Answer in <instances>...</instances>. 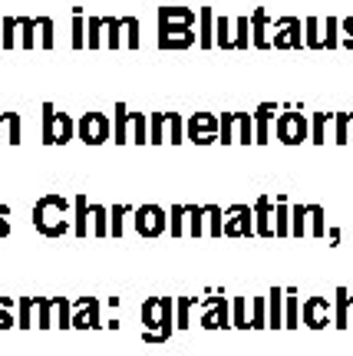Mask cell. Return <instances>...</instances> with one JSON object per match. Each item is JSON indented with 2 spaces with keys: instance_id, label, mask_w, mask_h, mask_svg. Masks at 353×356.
Wrapping results in <instances>:
<instances>
[{
  "instance_id": "6da1fadb",
  "label": "cell",
  "mask_w": 353,
  "mask_h": 356,
  "mask_svg": "<svg viewBox=\"0 0 353 356\" xmlns=\"http://www.w3.org/2000/svg\"><path fill=\"white\" fill-rule=\"evenodd\" d=\"M172 310L175 304L168 300V297H152L142 304V323H146V340L149 343H162L172 337V327H175V320H172Z\"/></svg>"
},
{
  "instance_id": "7a4b0ae2",
  "label": "cell",
  "mask_w": 353,
  "mask_h": 356,
  "mask_svg": "<svg viewBox=\"0 0 353 356\" xmlns=\"http://www.w3.org/2000/svg\"><path fill=\"white\" fill-rule=\"evenodd\" d=\"M274 139L284 145H301L311 139V119L304 113H294V106L284 102L281 113L274 115Z\"/></svg>"
},
{
  "instance_id": "3957f363",
  "label": "cell",
  "mask_w": 353,
  "mask_h": 356,
  "mask_svg": "<svg viewBox=\"0 0 353 356\" xmlns=\"http://www.w3.org/2000/svg\"><path fill=\"white\" fill-rule=\"evenodd\" d=\"M66 202L60 198V195H50V198H43V202L37 204V211H33V221H37V228L43 231V234H63L66 231Z\"/></svg>"
},
{
  "instance_id": "277c9868",
  "label": "cell",
  "mask_w": 353,
  "mask_h": 356,
  "mask_svg": "<svg viewBox=\"0 0 353 356\" xmlns=\"http://www.w3.org/2000/svg\"><path fill=\"white\" fill-rule=\"evenodd\" d=\"M301 327H311V330L334 327V304L327 297H307L301 304Z\"/></svg>"
},
{
  "instance_id": "5b68a950",
  "label": "cell",
  "mask_w": 353,
  "mask_h": 356,
  "mask_svg": "<svg viewBox=\"0 0 353 356\" xmlns=\"http://www.w3.org/2000/svg\"><path fill=\"white\" fill-rule=\"evenodd\" d=\"M225 238H251L254 234V211L251 204H231L225 208Z\"/></svg>"
},
{
  "instance_id": "8992f818",
  "label": "cell",
  "mask_w": 353,
  "mask_h": 356,
  "mask_svg": "<svg viewBox=\"0 0 353 356\" xmlns=\"http://www.w3.org/2000/svg\"><path fill=\"white\" fill-rule=\"evenodd\" d=\"M159 47L162 50H189L191 43H195V30H191L189 24H172V20H162L159 17Z\"/></svg>"
},
{
  "instance_id": "52a82bcc",
  "label": "cell",
  "mask_w": 353,
  "mask_h": 356,
  "mask_svg": "<svg viewBox=\"0 0 353 356\" xmlns=\"http://www.w3.org/2000/svg\"><path fill=\"white\" fill-rule=\"evenodd\" d=\"M274 26H278V33L271 37V47H274V50H301L304 47V20H297V17H281Z\"/></svg>"
},
{
  "instance_id": "ba28073f",
  "label": "cell",
  "mask_w": 353,
  "mask_h": 356,
  "mask_svg": "<svg viewBox=\"0 0 353 356\" xmlns=\"http://www.w3.org/2000/svg\"><path fill=\"white\" fill-rule=\"evenodd\" d=\"M168 228V218L159 204H142L136 208V231H139L142 238H159L162 231Z\"/></svg>"
},
{
  "instance_id": "9c48e42d",
  "label": "cell",
  "mask_w": 353,
  "mask_h": 356,
  "mask_svg": "<svg viewBox=\"0 0 353 356\" xmlns=\"http://www.w3.org/2000/svg\"><path fill=\"white\" fill-rule=\"evenodd\" d=\"M185 136H189L195 145H208V142H218V115L214 113H195L185 126Z\"/></svg>"
},
{
  "instance_id": "30bf717a",
  "label": "cell",
  "mask_w": 353,
  "mask_h": 356,
  "mask_svg": "<svg viewBox=\"0 0 353 356\" xmlns=\"http://www.w3.org/2000/svg\"><path fill=\"white\" fill-rule=\"evenodd\" d=\"M109 132H113V126H109V119L102 113H86L79 119V139L86 145H102L109 139Z\"/></svg>"
},
{
  "instance_id": "8fae6325",
  "label": "cell",
  "mask_w": 353,
  "mask_h": 356,
  "mask_svg": "<svg viewBox=\"0 0 353 356\" xmlns=\"http://www.w3.org/2000/svg\"><path fill=\"white\" fill-rule=\"evenodd\" d=\"M43 113H47L43 139H47V142H70V136H73V119H70V115H63V113H56L53 106H47Z\"/></svg>"
},
{
  "instance_id": "7c38bea8",
  "label": "cell",
  "mask_w": 353,
  "mask_h": 356,
  "mask_svg": "<svg viewBox=\"0 0 353 356\" xmlns=\"http://www.w3.org/2000/svg\"><path fill=\"white\" fill-rule=\"evenodd\" d=\"M278 113H281L278 102H261V106L251 113L254 142H258V145H267V142H271V122H274V115H278Z\"/></svg>"
},
{
  "instance_id": "4fadbf2b",
  "label": "cell",
  "mask_w": 353,
  "mask_h": 356,
  "mask_svg": "<svg viewBox=\"0 0 353 356\" xmlns=\"http://www.w3.org/2000/svg\"><path fill=\"white\" fill-rule=\"evenodd\" d=\"M198 323H202L205 330H228L231 327V300L228 297H214V304L205 307Z\"/></svg>"
},
{
  "instance_id": "5bb4252c",
  "label": "cell",
  "mask_w": 353,
  "mask_h": 356,
  "mask_svg": "<svg viewBox=\"0 0 353 356\" xmlns=\"http://www.w3.org/2000/svg\"><path fill=\"white\" fill-rule=\"evenodd\" d=\"M251 211H254V234L274 238V202H271V195L261 191V198L251 204Z\"/></svg>"
},
{
  "instance_id": "9a60e30c",
  "label": "cell",
  "mask_w": 353,
  "mask_h": 356,
  "mask_svg": "<svg viewBox=\"0 0 353 356\" xmlns=\"http://www.w3.org/2000/svg\"><path fill=\"white\" fill-rule=\"evenodd\" d=\"M251 47H258V50H271V37H267V10L265 7H254L251 10Z\"/></svg>"
},
{
  "instance_id": "2e32d148",
  "label": "cell",
  "mask_w": 353,
  "mask_h": 356,
  "mask_svg": "<svg viewBox=\"0 0 353 356\" xmlns=\"http://www.w3.org/2000/svg\"><path fill=\"white\" fill-rule=\"evenodd\" d=\"M267 327H271V330H281V327H284V291H281V287H271V291H267Z\"/></svg>"
},
{
  "instance_id": "e0dca14e",
  "label": "cell",
  "mask_w": 353,
  "mask_h": 356,
  "mask_svg": "<svg viewBox=\"0 0 353 356\" xmlns=\"http://www.w3.org/2000/svg\"><path fill=\"white\" fill-rule=\"evenodd\" d=\"M274 238H288L290 234V204L288 195H274Z\"/></svg>"
},
{
  "instance_id": "ac0fdd59",
  "label": "cell",
  "mask_w": 353,
  "mask_h": 356,
  "mask_svg": "<svg viewBox=\"0 0 353 356\" xmlns=\"http://www.w3.org/2000/svg\"><path fill=\"white\" fill-rule=\"evenodd\" d=\"M334 297H337V300H334V327H337V330H347V327H350V291H347V287H337Z\"/></svg>"
},
{
  "instance_id": "d6986e66",
  "label": "cell",
  "mask_w": 353,
  "mask_h": 356,
  "mask_svg": "<svg viewBox=\"0 0 353 356\" xmlns=\"http://www.w3.org/2000/svg\"><path fill=\"white\" fill-rule=\"evenodd\" d=\"M304 47L324 50V24H320L317 17H307V20H304Z\"/></svg>"
},
{
  "instance_id": "ffe728a7",
  "label": "cell",
  "mask_w": 353,
  "mask_h": 356,
  "mask_svg": "<svg viewBox=\"0 0 353 356\" xmlns=\"http://www.w3.org/2000/svg\"><path fill=\"white\" fill-rule=\"evenodd\" d=\"M284 327H288V330L301 327V300H297V291H294V287L284 293Z\"/></svg>"
},
{
  "instance_id": "44dd1931",
  "label": "cell",
  "mask_w": 353,
  "mask_h": 356,
  "mask_svg": "<svg viewBox=\"0 0 353 356\" xmlns=\"http://www.w3.org/2000/svg\"><path fill=\"white\" fill-rule=\"evenodd\" d=\"M307 234H314V238H327L324 204H307Z\"/></svg>"
},
{
  "instance_id": "7402d4cb",
  "label": "cell",
  "mask_w": 353,
  "mask_h": 356,
  "mask_svg": "<svg viewBox=\"0 0 353 356\" xmlns=\"http://www.w3.org/2000/svg\"><path fill=\"white\" fill-rule=\"evenodd\" d=\"M248 314H251V297H235L231 300V327L248 330Z\"/></svg>"
},
{
  "instance_id": "603a6c76",
  "label": "cell",
  "mask_w": 353,
  "mask_h": 356,
  "mask_svg": "<svg viewBox=\"0 0 353 356\" xmlns=\"http://www.w3.org/2000/svg\"><path fill=\"white\" fill-rule=\"evenodd\" d=\"M267 327V297H251V314H248V330Z\"/></svg>"
},
{
  "instance_id": "cb8c5ba5",
  "label": "cell",
  "mask_w": 353,
  "mask_h": 356,
  "mask_svg": "<svg viewBox=\"0 0 353 356\" xmlns=\"http://www.w3.org/2000/svg\"><path fill=\"white\" fill-rule=\"evenodd\" d=\"M330 122H334V113H314V119H311V139H314V145L327 142V126Z\"/></svg>"
},
{
  "instance_id": "d4e9b609",
  "label": "cell",
  "mask_w": 353,
  "mask_h": 356,
  "mask_svg": "<svg viewBox=\"0 0 353 356\" xmlns=\"http://www.w3.org/2000/svg\"><path fill=\"white\" fill-rule=\"evenodd\" d=\"M198 20H202V37H198V43L208 50V47H214V13H212V7H202V10H198Z\"/></svg>"
},
{
  "instance_id": "484cf974",
  "label": "cell",
  "mask_w": 353,
  "mask_h": 356,
  "mask_svg": "<svg viewBox=\"0 0 353 356\" xmlns=\"http://www.w3.org/2000/svg\"><path fill=\"white\" fill-rule=\"evenodd\" d=\"M228 30H231V20H228V17H214V43H218L221 50H235V37H231Z\"/></svg>"
},
{
  "instance_id": "4316f807",
  "label": "cell",
  "mask_w": 353,
  "mask_h": 356,
  "mask_svg": "<svg viewBox=\"0 0 353 356\" xmlns=\"http://www.w3.org/2000/svg\"><path fill=\"white\" fill-rule=\"evenodd\" d=\"M290 234L294 238L307 234V204H290Z\"/></svg>"
},
{
  "instance_id": "83f0119b",
  "label": "cell",
  "mask_w": 353,
  "mask_h": 356,
  "mask_svg": "<svg viewBox=\"0 0 353 356\" xmlns=\"http://www.w3.org/2000/svg\"><path fill=\"white\" fill-rule=\"evenodd\" d=\"M235 129H238V142H241V145H251V142H254L251 113H235Z\"/></svg>"
},
{
  "instance_id": "f1b7e54d",
  "label": "cell",
  "mask_w": 353,
  "mask_h": 356,
  "mask_svg": "<svg viewBox=\"0 0 353 356\" xmlns=\"http://www.w3.org/2000/svg\"><path fill=\"white\" fill-rule=\"evenodd\" d=\"M205 218H208V234H212V238H221V231H225V208L208 204V208H205Z\"/></svg>"
},
{
  "instance_id": "f546056e",
  "label": "cell",
  "mask_w": 353,
  "mask_h": 356,
  "mask_svg": "<svg viewBox=\"0 0 353 356\" xmlns=\"http://www.w3.org/2000/svg\"><path fill=\"white\" fill-rule=\"evenodd\" d=\"M334 142L337 145L350 142V113H334Z\"/></svg>"
},
{
  "instance_id": "4dcf8cb0",
  "label": "cell",
  "mask_w": 353,
  "mask_h": 356,
  "mask_svg": "<svg viewBox=\"0 0 353 356\" xmlns=\"http://www.w3.org/2000/svg\"><path fill=\"white\" fill-rule=\"evenodd\" d=\"M235 50H248L251 47V20L248 17H235Z\"/></svg>"
},
{
  "instance_id": "1f68e13d",
  "label": "cell",
  "mask_w": 353,
  "mask_h": 356,
  "mask_svg": "<svg viewBox=\"0 0 353 356\" xmlns=\"http://www.w3.org/2000/svg\"><path fill=\"white\" fill-rule=\"evenodd\" d=\"M76 327H100V304L96 300L83 304V310L76 314Z\"/></svg>"
},
{
  "instance_id": "d6a6232c",
  "label": "cell",
  "mask_w": 353,
  "mask_h": 356,
  "mask_svg": "<svg viewBox=\"0 0 353 356\" xmlns=\"http://www.w3.org/2000/svg\"><path fill=\"white\" fill-rule=\"evenodd\" d=\"M218 142H221V145H231V142H235V113L218 115Z\"/></svg>"
},
{
  "instance_id": "836d02e7",
  "label": "cell",
  "mask_w": 353,
  "mask_h": 356,
  "mask_svg": "<svg viewBox=\"0 0 353 356\" xmlns=\"http://www.w3.org/2000/svg\"><path fill=\"white\" fill-rule=\"evenodd\" d=\"M337 30H340V20H337V17H327V20H324V50H337V47H340V33H337Z\"/></svg>"
},
{
  "instance_id": "e575fe53",
  "label": "cell",
  "mask_w": 353,
  "mask_h": 356,
  "mask_svg": "<svg viewBox=\"0 0 353 356\" xmlns=\"http://www.w3.org/2000/svg\"><path fill=\"white\" fill-rule=\"evenodd\" d=\"M189 234L202 238L205 234V208L202 204H189Z\"/></svg>"
},
{
  "instance_id": "d590c367",
  "label": "cell",
  "mask_w": 353,
  "mask_h": 356,
  "mask_svg": "<svg viewBox=\"0 0 353 356\" xmlns=\"http://www.w3.org/2000/svg\"><path fill=\"white\" fill-rule=\"evenodd\" d=\"M165 129H168V142H178V145H182V115L165 113Z\"/></svg>"
},
{
  "instance_id": "8d00e7d4",
  "label": "cell",
  "mask_w": 353,
  "mask_h": 356,
  "mask_svg": "<svg viewBox=\"0 0 353 356\" xmlns=\"http://www.w3.org/2000/svg\"><path fill=\"white\" fill-rule=\"evenodd\" d=\"M195 304H198V297H182V300H178V304H175V310H178L175 327H182V330L189 327V310H191Z\"/></svg>"
},
{
  "instance_id": "74e56055",
  "label": "cell",
  "mask_w": 353,
  "mask_h": 356,
  "mask_svg": "<svg viewBox=\"0 0 353 356\" xmlns=\"http://www.w3.org/2000/svg\"><path fill=\"white\" fill-rule=\"evenodd\" d=\"M149 142H165V113H155L149 119Z\"/></svg>"
},
{
  "instance_id": "f35d334b",
  "label": "cell",
  "mask_w": 353,
  "mask_h": 356,
  "mask_svg": "<svg viewBox=\"0 0 353 356\" xmlns=\"http://www.w3.org/2000/svg\"><path fill=\"white\" fill-rule=\"evenodd\" d=\"M126 122H129V113H126V106H116V142H129Z\"/></svg>"
},
{
  "instance_id": "ab89813d",
  "label": "cell",
  "mask_w": 353,
  "mask_h": 356,
  "mask_svg": "<svg viewBox=\"0 0 353 356\" xmlns=\"http://www.w3.org/2000/svg\"><path fill=\"white\" fill-rule=\"evenodd\" d=\"M185 218H189V204H175L172 208V234H182V228H185Z\"/></svg>"
},
{
  "instance_id": "60d3db41",
  "label": "cell",
  "mask_w": 353,
  "mask_h": 356,
  "mask_svg": "<svg viewBox=\"0 0 353 356\" xmlns=\"http://www.w3.org/2000/svg\"><path fill=\"white\" fill-rule=\"evenodd\" d=\"M123 30H129V47H139V20L136 17H129V20H123Z\"/></svg>"
},
{
  "instance_id": "b9f144b4",
  "label": "cell",
  "mask_w": 353,
  "mask_h": 356,
  "mask_svg": "<svg viewBox=\"0 0 353 356\" xmlns=\"http://www.w3.org/2000/svg\"><path fill=\"white\" fill-rule=\"evenodd\" d=\"M129 208H113V211H109V215H113V234H123V215H126Z\"/></svg>"
},
{
  "instance_id": "7bdbcfd3",
  "label": "cell",
  "mask_w": 353,
  "mask_h": 356,
  "mask_svg": "<svg viewBox=\"0 0 353 356\" xmlns=\"http://www.w3.org/2000/svg\"><path fill=\"white\" fill-rule=\"evenodd\" d=\"M340 26H343V33H347V40H343V47H347V50H353V17H343Z\"/></svg>"
},
{
  "instance_id": "ee69618b",
  "label": "cell",
  "mask_w": 353,
  "mask_h": 356,
  "mask_svg": "<svg viewBox=\"0 0 353 356\" xmlns=\"http://www.w3.org/2000/svg\"><path fill=\"white\" fill-rule=\"evenodd\" d=\"M327 238L334 244H340V228H327Z\"/></svg>"
},
{
  "instance_id": "f6af8a7d",
  "label": "cell",
  "mask_w": 353,
  "mask_h": 356,
  "mask_svg": "<svg viewBox=\"0 0 353 356\" xmlns=\"http://www.w3.org/2000/svg\"><path fill=\"white\" fill-rule=\"evenodd\" d=\"M350 327H353V293H350Z\"/></svg>"
},
{
  "instance_id": "bcb514c9",
  "label": "cell",
  "mask_w": 353,
  "mask_h": 356,
  "mask_svg": "<svg viewBox=\"0 0 353 356\" xmlns=\"http://www.w3.org/2000/svg\"><path fill=\"white\" fill-rule=\"evenodd\" d=\"M350 142H353V113H350Z\"/></svg>"
}]
</instances>
